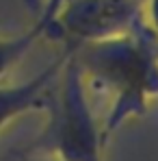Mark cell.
<instances>
[{
  "label": "cell",
  "instance_id": "6da1fadb",
  "mask_svg": "<svg viewBox=\"0 0 158 161\" xmlns=\"http://www.w3.org/2000/svg\"><path fill=\"white\" fill-rule=\"evenodd\" d=\"M82 79H93L108 92L110 105L100 133L104 146L126 122L147 113L158 98V35L145 22L132 33L72 50Z\"/></svg>",
  "mask_w": 158,
  "mask_h": 161
},
{
  "label": "cell",
  "instance_id": "7a4b0ae2",
  "mask_svg": "<svg viewBox=\"0 0 158 161\" xmlns=\"http://www.w3.org/2000/svg\"><path fill=\"white\" fill-rule=\"evenodd\" d=\"M41 109L48 113V122L30 144L33 148L46 150L61 161H104L106 146L100 122L89 100L87 80L72 54L48 89Z\"/></svg>",
  "mask_w": 158,
  "mask_h": 161
},
{
  "label": "cell",
  "instance_id": "3957f363",
  "mask_svg": "<svg viewBox=\"0 0 158 161\" xmlns=\"http://www.w3.org/2000/svg\"><path fill=\"white\" fill-rule=\"evenodd\" d=\"M145 22L143 0H63L54 11L43 39L76 50L82 44L132 33Z\"/></svg>",
  "mask_w": 158,
  "mask_h": 161
},
{
  "label": "cell",
  "instance_id": "277c9868",
  "mask_svg": "<svg viewBox=\"0 0 158 161\" xmlns=\"http://www.w3.org/2000/svg\"><path fill=\"white\" fill-rule=\"evenodd\" d=\"M69 54H72V50L61 48V54L54 61H50L41 72H37L28 80L18 83V85H2L0 83V133L18 118L43 107L46 94L56 80V76L61 74Z\"/></svg>",
  "mask_w": 158,
  "mask_h": 161
},
{
  "label": "cell",
  "instance_id": "5b68a950",
  "mask_svg": "<svg viewBox=\"0 0 158 161\" xmlns=\"http://www.w3.org/2000/svg\"><path fill=\"white\" fill-rule=\"evenodd\" d=\"M63 0H46L43 2V9L39 13V18L35 20V24L24 31V33H18V35H0V83L2 79L24 59V54L39 42L46 37V28L52 20L54 11L59 9Z\"/></svg>",
  "mask_w": 158,
  "mask_h": 161
},
{
  "label": "cell",
  "instance_id": "8992f818",
  "mask_svg": "<svg viewBox=\"0 0 158 161\" xmlns=\"http://www.w3.org/2000/svg\"><path fill=\"white\" fill-rule=\"evenodd\" d=\"M4 161H61V159L50 155V153H46V150H39V148L28 146L24 150H13Z\"/></svg>",
  "mask_w": 158,
  "mask_h": 161
},
{
  "label": "cell",
  "instance_id": "52a82bcc",
  "mask_svg": "<svg viewBox=\"0 0 158 161\" xmlns=\"http://www.w3.org/2000/svg\"><path fill=\"white\" fill-rule=\"evenodd\" d=\"M147 4V24L152 26V31L158 35V0H145Z\"/></svg>",
  "mask_w": 158,
  "mask_h": 161
},
{
  "label": "cell",
  "instance_id": "ba28073f",
  "mask_svg": "<svg viewBox=\"0 0 158 161\" xmlns=\"http://www.w3.org/2000/svg\"><path fill=\"white\" fill-rule=\"evenodd\" d=\"M143 2H145V0H143Z\"/></svg>",
  "mask_w": 158,
  "mask_h": 161
}]
</instances>
